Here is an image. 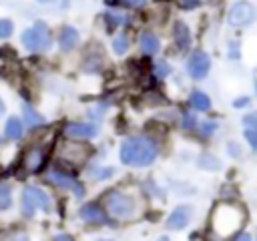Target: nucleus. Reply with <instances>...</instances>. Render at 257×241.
Instances as JSON below:
<instances>
[{
    "label": "nucleus",
    "instance_id": "13",
    "mask_svg": "<svg viewBox=\"0 0 257 241\" xmlns=\"http://www.w3.org/2000/svg\"><path fill=\"white\" fill-rule=\"evenodd\" d=\"M76 42H78V32H76V28L64 26L62 32H60V36H58L60 48H62V50H72V48L76 46Z\"/></svg>",
    "mask_w": 257,
    "mask_h": 241
},
{
    "label": "nucleus",
    "instance_id": "26",
    "mask_svg": "<svg viewBox=\"0 0 257 241\" xmlns=\"http://www.w3.org/2000/svg\"><path fill=\"white\" fill-rule=\"evenodd\" d=\"M157 72H159L161 76H167V74L171 72V68H169V64H167L165 60H161V62L157 64Z\"/></svg>",
    "mask_w": 257,
    "mask_h": 241
},
{
    "label": "nucleus",
    "instance_id": "30",
    "mask_svg": "<svg viewBox=\"0 0 257 241\" xmlns=\"http://www.w3.org/2000/svg\"><path fill=\"white\" fill-rule=\"evenodd\" d=\"M4 241H28V237H26V233H14V235H8V239H4Z\"/></svg>",
    "mask_w": 257,
    "mask_h": 241
},
{
    "label": "nucleus",
    "instance_id": "23",
    "mask_svg": "<svg viewBox=\"0 0 257 241\" xmlns=\"http://www.w3.org/2000/svg\"><path fill=\"white\" fill-rule=\"evenodd\" d=\"M10 207V189L8 187H0V209Z\"/></svg>",
    "mask_w": 257,
    "mask_h": 241
},
{
    "label": "nucleus",
    "instance_id": "19",
    "mask_svg": "<svg viewBox=\"0 0 257 241\" xmlns=\"http://www.w3.org/2000/svg\"><path fill=\"white\" fill-rule=\"evenodd\" d=\"M191 104H193V108H197V110H207L209 106H211V100H209V96L205 94V92H193L191 94Z\"/></svg>",
    "mask_w": 257,
    "mask_h": 241
},
{
    "label": "nucleus",
    "instance_id": "7",
    "mask_svg": "<svg viewBox=\"0 0 257 241\" xmlns=\"http://www.w3.org/2000/svg\"><path fill=\"white\" fill-rule=\"evenodd\" d=\"M255 20V8L247 0H239L229 10V22L233 26H247Z\"/></svg>",
    "mask_w": 257,
    "mask_h": 241
},
{
    "label": "nucleus",
    "instance_id": "22",
    "mask_svg": "<svg viewBox=\"0 0 257 241\" xmlns=\"http://www.w3.org/2000/svg\"><path fill=\"white\" fill-rule=\"evenodd\" d=\"M245 139L253 149H257V127H247L245 129Z\"/></svg>",
    "mask_w": 257,
    "mask_h": 241
},
{
    "label": "nucleus",
    "instance_id": "34",
    "mask_svg": "<svg viewBox=\"0 0 257 241\" xmlns=\"http://www.w3.org/2000/svg\"><path fill=\"white\" fill-rule=\"evenodd\" d=\"M54 241H72V237H68V235H56Z\"/></svg>",
    "mask_w": 257,
    "mask_h": 241
},
{
    "label": "nucleus",
    "instance_id": "16",
    "mask_svg": "<svg viewBox=\"0 0 257 241\" xmlns=\"http://www.w3.org/2000/svg\"><path fill=\"white\" fill-rule=\"evenodd\" d=\"M141 48L145 54H155L159 48V38L153 32H143L141 34Z\"/></svg>",
    "mask_w": 257,
    "mask_h": 241
},
{
    "label": "nucleus",
    "instance_id": "37",
    "mask_svg": "<svg viewBox=\"0 0 257 241\" xmlns=\"http://www.w3.org/2000/svg\"><path fill=\"white\" fill-rule=\"evenodd\" d=\"M38 2H52V0H38Z\"/></svg>",
    "mask_w": 257,
    "mask_h": 241
},
{
    "label": "nucleus",
    "instance_id": "15",
    "mask_svg": "<svg viewBox=\"0 0 257 241\" xmlns=\"http://www.w3.org/2000/svg\"><path fill=\"white\" fill-rule=\"evenodd\" d=\"M22 114H24V125L30 127V129L40 127V125L44 123V116H42L40 112H36L30 104H24V106H22Z\"/></svg>",
    "mask_w": 257,
    "mask_h": 241
},
{
    "label": "nucleus",
    "instance_id": "1",
    "mask_svg": "<svg viewBox=\"0 0 257 241\" xmlns=\"http://www.w3.org/2000/svg\"><path fill=\"white\" fill-rule=\"evenodd\" d=\"M157 157V145L147 137H131L120 145V161L131 167L151 165Z\"/></svg>",
    "mask_w": 257,
    "mask_h": 241
},
{
    "label": "nucleus",
    "instance_id": "8",
    "mask_svg": "<svg viewBox=\"0 0 257 241\" xmlns=\"http://www.w3.org/2000/svg\"><path fill=\"white\" fill-rule=\"evenodd\" d=\"M46 161V147H40V145H32L24 151L22 155V169L26 173H38L42 169Z\"/></svg>",
    "mask_w": 257,
    "mask_h": 241
},
{
    "label": "nucleus",
    "instance_id": "21",
    "mask_svg": "<svg viewBox=\"0 0 257 241\" xmlns=\"http://www.w3.org/2000/svg\"><path fill=\"white\" fill-rule=\"evenodd\" d=\"M12 22L6 20V18H0V38H8L12 34Z\"/></svg>",
    "mask_w": 257,
    "mask_h": 241
},
{
    "label": "nucleus",
    "instance_id": "6",
    "mask_svg": "<svg viewBox=\"0 0 257 241\" xmlns=\"http://www.w3.org/2000/svg\"><path fill=\"white\" fill-rule=\"evenodd\" d=\"M88 153H90V147L88 145H84V143H78V141H66L62 147H60V159L64 161V163H68V165H82L84 161H86V157H88Z\"/></svg>",
    "mask_w": 257,
    "mask_h": 241
},
{
    "label": "nucleus",
    "instance_id": "18",
    "mask_svg": "<svg viewBox=\"0 0 257 241\" xmlns=\"http://www.w3.org/2000/svg\"><path fill=\"white\" fill-rule=\"evenodd\" d=\"M6 137L8 139H20L22 137V123L16 116H10L6 120Z\"/></svg>",
    "mask_w": 257,
    "mask_h": 241
},
{
    "label": "nucleus",
    "instance_id": "20",
    "mask_svg": "<svg viewBox=\"0 0 257 241\" xmlns=\"http://www.w3.org/2000/svg\"><path fill=\"white\" fill-rule=\"evenodd\" d=\"M112 48H114V52H116V54H124V52H126V48H128V38H126L124 34L116 36V38L112 40Z\"/></svg>",
    "mask_w": 257,
    "mask_h": 241
},
{
    "label": "nucleus",
    "instance_id": "28",
    "mask_svg": "<svg viewBox=\"0 0 257 241\" xmlns=\"http://www.w3.org/2000/svg\"><path fill=\"white\" fill-rule=\"evenodd\" d=\"M243 125H247V127H257V114L253 112V114H247L245 118H243Z\"/></svg>",
    "mask_w": 257,
    "mask_h": 241
},
{
    "label": "nucleus",
    "instance_id": "4",
    "mask_svg": "<svg viewBox=\"0 0 257 241\" xmlns=\"http://www.w3.org/2000/svg\"><path fill=\"white\" fill-rule=\"evenodd\" d=\"M22 44L32 50V52H40L46 50L50 46V32L46 28L44 22H36L34 26H30L28 30L22 32Z\"/></svg>",
    "mask_w": 257,
    "mask_h": 241
},
{
    "label": "nucleus",
    "instance_id": "38",
    "mask_svg": "<svg viewBox=\"0 0 257 241\" xmlns=\"http://www.w3.org/2000/svg\"><path fill=\"white\" fill-rule=\"evenodd\" d=\"M255 88H257V82H255Z\"/></svg>",
    "mask_w": 257,
    "mask_h": 241
},
{
    "label": "nucleus",
    "instance_id": "11",
    "mask_svg": "<svg viewBox=\"0 0 257 241\" xmlns=\"http://www.w3.org/2000/svg\"><path fill=\"white\" fill-rule=\"evenodd\" d=\"M64 133L72 139H90L98 133V129H96V125H90V123H70V125H66Z\"/></svg>",
    "mask_w": 257,
    "mask_h": 241
},
{
    "label": "nucleus",
    "instance_id": "27",
    "mask_svg": "<svg viewBox=\"0 0 257 241\" xmlns=\"http://www.w3.org/2000/svg\"><path fill=\"white\" fill-rule=\"evenodd\" d=\"M183 123H185V127H187V129H193V127H195V123H197V118L193 116V112H187V114L183 116Z\"/></svg>",
    "mask_w": 257,
    "mask_h": 241
},
{
    "label": "nucleus",
    "instance_id": "25",
    "mask_svg": "<svg viewBox=\"0 0 257 241\" xmlns=\"http://www.w3.org/2000/svg\"><path fill=\"white\" fill-rule=\"evenodd\" d=\"M110 175H112V169H94L90 173V177H96V179H106Z\"/></svg>",
    "mask_w": 257,
    "mask_h": 241
},
{
    "label": "nucleus",
    "instance_id": "35",
    "mask_svg": "<svg viewBox=\"0 0 257 241\" xmlns=\"http://www.w3.org/2000/svg\"><path fill=\"white\" fill-rule=\"evenodd\" d=\"M4 112V102H2V98H0V114Z\"/></svg>",
    "mask_w": 257,
    "mask_h": 241
},
{
    "label": "nucleus",
    "instance_id": "2",
    "mask_svg": "<svg viewBox=\"0 0 257 241\" xmlns=\"http://www.w3.org/2000/svg\"><path fill=\"white\" fill-rule=\"evenodd\" d=\"M243 217H245V213L241 209H237L233 205H219L211 217L213 231L221 237H227L243 225Z\"/></svg>",
    "mask_w": 257,
    "mask_h": 241
},
{
    "label": "nucleus",
    "instance_id": "31",
    "mask_svg": "<svg viewBox=\"0 0 257 241\" xmlns=\"http://www.w3.org/2000/svg\"><path fill=\"white\" fill-rule=\"evenodd\" d=\"M233 104H235L237 108H241V106H245V104H249V98H247V96H243V98H237V100H235Z\"/></svg>",
    "mask_w": 257,
    "mask_h": 241
},
{
    "label": "nucleus",
    "instance_id": "10",
    "mask_svg": "<svg viewBox=\"0 0 257 241\" xmlns=\"http://www.w3.org/2000/svg\"><path fill=\"white\" fill-rule=\"evenodd\" d=\"M46 179H48L52 185L60 187V189H72V191L76 193V197H80V195H82V185H80V183H76L70 175H66V173H62V171L52 169V171H48Z\"/></svg>",
    "mask_w": 257,
    "mask_h": 241
},
{
    "label": "nucleus",
    "instance_id": "24",
    "mask_svg": "<svg viewBox=\"0 0 257 241\" xmlns=\"http://www.w3.org/2000/svg\"><path fill=\"white\" fill-rule=\"evenodd\" d=\"M201 167H211V169H219V161H215L211 155H203L201 159Z\"/></svg>",
    "mask_w": 257,
    "mask_h": 241
},
{
    "label": "nucleus",
    "instance_id": "32",
    "mask_svg": "<svg viewBox=\"0 0 257 241\" xmlns=\"http://www.w3.org/2000/svg\"><path fill=\"white\" fill-rule=\"evenodd\" d=\"M122 2L131 4V6H143V4H145V0H122Z\"/></svg>",
    "mask_w": 257,
    "mask_h": 241
},
{
    "label": "nucleus",
    "instance_id": "29",
    "mask_svg": "<svg viewBox=\"0 0 257 241\" xmlns=\"http://www.w3.org/2000/svg\"><path fill=\"white\" fill-rule=\"evenodd\" d=\"M177 4L183 8H195V6H199V0H177Z\"/></svg>",
    "mask_w": 257,
    "mask_h": 241
},
{
    "label": "nucleus",
    "instance_id": "17",
    "mask_svg": "<svg viewBox=\"0 0 257 241\" xmlns=\"http://www.w3.org/2000/svg\"><path fill=\"white\" fill-rule=\"evenodd\" d=\"M175 42L179 44V50H185L189 46V28L183 22H177L175 26Z\"/></svg>",
    "mask_w": 257,
    "mask_h": 241
},
{
    "label": "nucleus",
    "instance_id": "3",
    "mask_svg": "<svg viewBox=\"0 0 257 241\" xmlns=\"http://www.w3.org/2000/svg\"><path fill=\"white\" fill-rule=\"evenodd\" d=\"M104 205H106V211L118 219H126L135 213V201L120 191H108L104 195Z\"/></svg>",
    "mask_w": 257,
    "mask_h": 241
},
{
    "label": "nucleus",
    "instance_id": "5",
    "mask_svg": "<svg viewBox=\"0 0 257 241\" xmlns=\"http://www.w3.org/2000/svg\"><path fill=\"white\" fill-rule=\"evenodd\" d=\"M36 209L50 211V197L38 187H26L22 193V213L26 217H32Z\"/></svg>",
    "mask_w": 257,
    "mask_h": 241
},
{
    "label": "nucleus",
    "instance_id": "36",
    "mask_svg": "<svg viewBox=\"0 0 257 241\" xmlns=\"http://www.w3.org/2000/svg\"><path fill=\"white\" fill-rule=\"evenodd\" d=\"M159 241H169V237H161V239H159Z\"/></svg>",
    "mask_w": 257,
    "mask_h": 241
},
{
    "label": "nucleus",
    "instance_id": "33",
    "mask_svg": "<svg viewBox=\"0 0 257 241\" xmlns=\"http://www.w3.org/2000/svg\"><path fill=\"white\" fill-rule=\"evenodd\" d=\"M235 241H251V237H249L247 233H241V235L235 237Z\"/></svg>",
    "mask_w": 257,
    "mask_h": 241
},
{
    "label": "nucleus",
    "instance_id": "12",
    "mask_svg": "<svg viewBox=\"0 0 257 241\" xmlns=\"http://www.w3.org/2000/svg\"><path fill=\"white\" fill-rule=\"evenodd\" d=\"M189 221H191V207H189V205H181V207H177V209L169 215L167 227H169V229H183V227H187Z\"/></svg>",
    "mask_w": 257,
    "mask_h": 241
},
{
    "label": "nucleus",
    "instance_id": "9",
    "mask_svg": "<svg viewBox=\"0 0 257 241\" xmlns=\"http://www.w3.org/2000/svg\"><path fill=\"white\" fill-rule=\"evenodd\" d=\"M209 66H211V60L203 50H195L187 62V70L193 78H203L209 72Z\"/></svg>",
    "mask_w": 257,
    "mask_h": 241
},
{
    "label": "nucleus",
    "instance_id": "14",
    "mask_svg": "<svg viewBox=\"0 0 257 241\" xmlns=\"http://www.w3.org/2000/svg\"><path fill=\"white\" fill-rule=\"evenodd\" d=\"M80 217H82L84 221H90V223H104V213H102V209H100L98 205H94V203L84 205V207L80 209Z\"/></svg>",
    "mask_w": 257,
    "mask_h": 241
}]
</instances>
